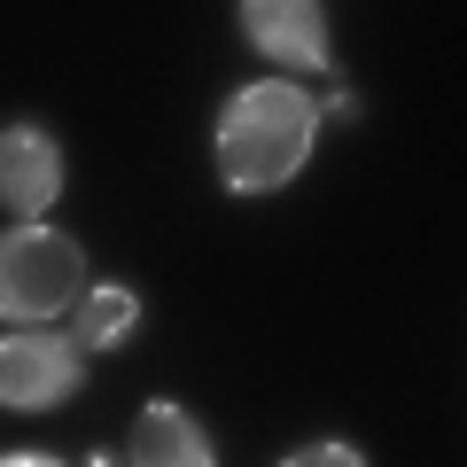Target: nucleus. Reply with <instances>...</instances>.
I'll return each instance as SVG.
<instances>
[{"instance_id": "20e7f679", "label": "nucleus", "mask_w": 467, "mask_h": 467, "mask_svg": "<svg viewBox=\"0 0 467 467\" xmlns=\"http://www.w3.org/2000/svg\"><path fill=\"white\" fill-rule=\"evenodd\" d=\"M242 39L281 70H335V39H327L319 0H242Z\"/></svg>"}, {"instance_id": "f03ea898", "label": "nucleus", "mask_w": 467, "mask_h": 467, "mask_svg": "<svg viewBox=\"0 0 467 467\" xmlns=\"http://www.w3.org/2000/svg\"><path fill=\"white\" fill-rule=\"evenodd\" d=\"M86 288V250L70 234L16 218L0 234V319L8 327H32V319H63Z\"/></svg>"}, {"instance_id": "423d86ee", "label": "nucleus", "mask_w": 467, "mask_h": 467, "mask_svg": "<svg viewBox=\"0 0 467 467\" xmlns=\"http://www.w3.org/2000/svg\"><path fill=\"white\" fill-rule=\"evenodd\" d=\"M133 460L140 467H211V436H202V420L187 413V405H149V413L133 420Z\"/></svg>"}, {"instance_id": "39448f33", "label": "nucleus", "mask_w": 467, "mask_h": 467, "mask_svg": "<svg viewBox=\"0 0 467 467\" xmlns=\"http://www.w3.org/2000/svg\"><path fill=\"white\" fill-rule=\"evenodd\" d=\"M55 195H63V149H55V133L8 125L0 133V202L16 218H39Z\"/></svg>"}, {"instance_id": "7ed1b4c3", "label": "nucleus", "mask_w": 467, "mask_h": 467, "mask_svg": "<svg viewBox=\"0 0 467 467\" xmlns=\"http://www.w3.org/2000/svg\"><path fill=\"white\" fill-rule=\"evenodd\" d=\"M78 358L86 350L70 335H39V319L16 327V335H0V405H16V413L63 405L78 389Z\"/></svg>"}, {"instance_id": "6e6552de", "label": "nucleus", "mask_w": 467, "mask_h": 467, "mask_svg": "<svg viewBox=\"0 0 467 467\" xmlns=\"http://www.w3.org/2000/svg\"><path fill=\"white\" fill-rule=\"evenodd\" d=\"M296 467H319V460H335V467H358L367 451H350V444H312V451H288Z\"/></svg>"}, {"instance_id": "0eeeda50", "label": "nucleus", "mask_w": 467, "mask_h": 467, "mask_svg": "<svg viewBox=\"0 0 467 467\" xmlns=\"http://www.w3.org/2000/svg\"><path fill=\"white\" fill-rule=\"evenodd\" d=\"M133 327H140L133 288H78V304H70V343L78 350H117Z\"/></svg>"}, {"instance_id": "f257e3e1", "label": "nucleus", "mask_w": 467, "mask_h": 467, "mask_svg": "<svg viewBox=\"0 0 467 467\" xmlns=\"http://www.w3.org/2000/svg\"><path fill=\"white\" fill-rule=\"evenodd\" d=\"M312 140H319V101L288 78H257L218 109V140H211L218 180L234 195H273V187H288L304 171Z\"/></svg>"}]
</instances>
